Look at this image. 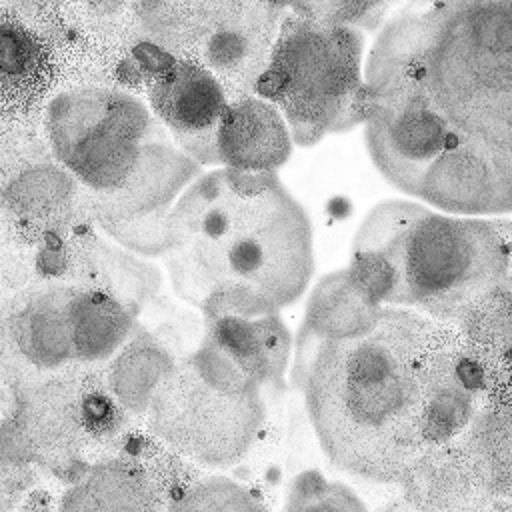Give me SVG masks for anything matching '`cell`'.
<instances>
[{
  "instance_id": "cell-7",
  "label": "cell",
  "mask_w": 512,
  "mask_h": 512,
  "mask_svg": "<svg viewBox=\"0 0 512 512\" xmlns=\"http://www.w3.org/2000/svg\"><path fill=\"white\" fill-rule=\"evenodd\" d=\"M364 34L290 14L258 76L262 98L282 114L292 142L312 146L362 124L370 112L362 74Z\"/></svg>"
},
{
  "instance_id": "cell-13",
  "label": "cell",
  "mask_w": 512,
  "mask_h": 512,
  "mask_svg": "<svg viewBox=\"0 0 512 512\" xmlns=\"http://www.w3.org/2000/svg\"><path fill=\"white\" fill-rule=\"evenodd\" d=\"M220 164L242 172H274L292 152V136L272 102L262 96L228 100L218 124Z\"/></svg>"
},
{
  "instance_id": "cell-20",
  "label": "cell",
  "mask_w": 512,
  "mask_h": 512,
  "mask_svg": "<svg viewBox=\"0 0 512 512\" xmlns=\"http://www.w3.org/2000/svg\"><path fill=\"white\" fill-rule=\"evenodd\" d=\"M170 508L176 510H252L260 508L258 500L240 484L228 478H208L194 484Z\"/></svg>"
},
{
  "instance_id": "cell-5",
  "label": "cell",
  "mask_w": 512,
  "mask_h": 512,
  "mask_svg": "<svg viewBox=\"0 0 512 512\" xmlns=\"http://www.w3.org/2000/svg\"><path fill=\"white\" fill-rule=\"evenodd\" d=\"M48 140L64 170L90 192L98 222L170 210L200 164L178 148L142 100L110 88L56 96Z\"/></svg>"
},
{
  "instance_id": "cell-9",
  "label": "cell",
  "mask_w": 512,
  "mask_h": 512,
  "mask_svg": "<svg viewBox=\"0 0 512 512\" xmlns=\"http://www.w3.org/2000/svg\"><path fill=\"white\" fill-rule=\"evenodd\" d=\"M416 196L458 216L508 214L512 154L456 136L424 172Z\"/></svg>"
},
{
  "instance_id": "cell-2",
  "label": "cell",
  "mask_w": 512,
  "mask_h": 512,
  "mask_svg": "<svg viewBox=\"0 0 512 512\" xmlns=\"http://www.w3.org/2000/svg\"><path fill=\"white\" fill-rule=\"evenodd\" d=\"M174 290L208 318L296 302L314 272L306 210L274 172L198 174L168 210Z\"/></svg>"
},
{
  "instance_id": "cell-18",
  "label": "cell",
  "mask_w": 512,
  "mask_h": 512,
  "mask_svg": "<svg viewBox=\"0 0 512 512\" xmlns=\"http://www.w3.org/2000/svg\"><path fill=\"white\" fill-rule=\"evenodd\" d=\"M74 178L54 164H38L16 176L4 190L8 206L26 216H48L68 204Z\"/></svg>"
},
{
  "instance_id": "cell-10",
  "label": "cell",
  "mask_w": 512,
  "mask_h": 512,
  "mask_svg": "<svg viewBox=\"0 0 512 512\" xmlns=\"http://www.w3.org/2000/svg\"><path fill=\"white\" fill-rule=\"evenodd\" d=\"M148 100L182 152L200 166L220 164L216 134L230 98L214 72L192 62L166 64L150 82Z\"/></svg>"
},
{
  "instance_id": "cell-8",
  "label": "cell",
  "mask_w": 512,
  "mask_h": 512,
  "mask_svg": "<svg viewBox=\"0 0 512 512\" xmlns=\"http://www.w3.org/2000/svg\"><path fill=\"white\" fill-rule=\"evenodd\" d=\"M364 120L368 154L398 190L416 196L428 166L458 136L430 102L416 78H402L368 92Z\"/></svg>"
},
{
  "instance_id": "cell-3",
  "label": "cell",
  "mask_w": 512,
  "mask_h": 512,
  "mask_svg": "<svg viewBox=\"0 0 512 512\" xmlns=\"http://www.w3.org/2000/svg\"><path fill=\"white\" fill-rule=\"evenodd\" d=\"M350 282L370 304H402L442 322H460L510 286L508 220L382 202L354 236Z\"/></svg>"
},
{
  "instance_id": "cell-12",
  "label": "cell",
  "mask_w": 512,
  "mask_h": 512,
  "mask_svg": "<svg viewBox=\"0 0 512 512\" xmlns=\"http://www.w3.org/2000/svg\"><path fill=\"white\" fill-rule=\"evenodd\" d=\"M402 484L412 506L422 510H482L496 508L498 500L462 434L426 450Z\"/></svg>"
},
{
  "instance_id": "cell-4",
  "label": "cell",
  "mask_w": 512,
  "mask_h": 512,
  "mask_svg": "<svg viewBox=\"0 0 512 512\" xmlns=\"http://www.w3.org/2000/svg\"><path fill=\"white\" fill-rule=\"evenodd\" d=\"M512 0H408L384 30L454 134L512 154Z\"/></svg>"
},
{
  "instance_id": "cell-6",
  "label": "cell",
  "mask_w": 512,
  "mask_h": 512,
  "mask_svg": "<svg viewBox=\"0 0 512 512\" xmlns=\"http://www.w3.org/2000/svg\"><path fill=\"white\" fill-rule=\"evenodd\" d=\"M262 382L210 334L156 388L150 428L198 464L230 468L254 446L264 420Z\"/></svg>"
},
{
  "instance_id": "cell-19",
  "label": "cell",
  "mask_w": 512,
  "mask_h": 512,
  "mask_svg": "<svg viewBox=\"0 0 512 512\" xmlns=\"http://www.w3.org/2000/svg\"><path fill=\"white\" fill-rule=\"evenodd\" d=\"M400 0H290L296 14L358 30H376Z\"/></svg>"
},
{
  "instance_id": "cell-14",
  "label": "cell",
  "mask_w": 512,
  "mask_h": 512,
  "mask_svg": "<svg viewBox=\"0 0 512 512\" xmlns=\"http://www.w3.org/2000/svg\"><path fill=\"white\" fill-rule=\"evenodd\" d=\"M66 318L76 364L112 358L134 332L136 312L94 288L70 286Z\"/></svg>"
},
{
  "instance_id": "cell-15",
  "label": "cell",
  "mask_w": 512,
  "mask_h": 512,
  "mask_svg": "<svg viewBox=\"0 0 512 512\" xmlns=\"http://www.w3.org/2000/svg\"><path fill=\"white\" fill-rule=\"evenodd\" d=\"M64 510H148L158 508V490L150 476L130 460L96 464L64 496Z\"/></svg>"
},
{
  "instance_id": "cell-1",
  "label": "cell",
  "mask_w": 512,
  "mask_h": 512,
  "mask_svg": "<svg viewBox=\"0 0 512 512\" xmlns=\"http://www.w3.org/2000/svg\"><path fill=\"white\" fill-rule=\"evenodd\" d=\"M370 320L304 344L298 378L324 456L394 484L474 416L472 364L442 320L406 308H378Z\"/></svg>"
},
{
  "instance_id": "cell-16",
  "label": "cell",
  "mask_w": 512,
  "mask_h": 512,
  "mask_svg": "<svg viewBox=\"0 0 512 512\" xmlns=\"http://www.w3.org/2000/svg\"><path fill=\"white\" fill-rule=\"evenodd\" d=\"M172 366L174 362L160 342L138 330L114 354L106 382L126 412H146L156 388Z\"/></svg>"
},
{
  "instance_id": "cell-11",
  "label": "cell",
  "mask_w": 512,
  "mask_h": 512,
  "mask_svg": "<svg viewBox=\"0 0 512 512\" xmlns=\"http://www.w3.org/2000/svg\"><path fill=\"white\" fill-rule=\"evenodd\" d=\"M68 284L32 292L2 324L4 360L16 362V376L32 374V384L78 366L72 352L66 298ZM30 384V386H32Z\"/></svg>"
},
{
  "instance_id": "cell-17",
  "label": "cell",
  "mask_w": 512,
  "mask_h": 512,
  "mask_svg": "<svg viewBox=\"0 0 512 512\" xmlns=\"http://www.w3.org/2000/svg\"><path fill=\"white\" fill-rule=\"evenodd\" d=\"M48 76V52L16 20L0 16V100L20 102L36 96Z\"/></svg>"
}]
</instances>
